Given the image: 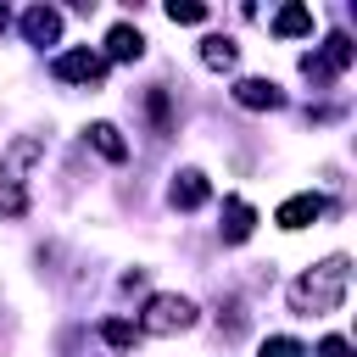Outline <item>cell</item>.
Masks as SVG:
<instances>
[{
    "label": "cell",
    "instance_id": "obj_1",
    "mask_svg": "<svg viewBox=\"0 0 357 357\" xmlns=\"http://www.w3.org/2000/svg\"><path fill=\"white\" fill-rule=\"evenodd\" d=\"M346 279H351V257H329V262H318L312 273H301L296 284H290V307L301 312V318H324V312H335L340 301H346Z\"/></svg>",
    "mask_w": 357,
    "mask_h": 357
},
{
    "label": "cell",
    "instance_id": "obj_2",
    "mask_svg": "<svg viewBox=\"0 0 357 357\" xmlns=\"http://www.w3.org/2000/svg\"><path fill=\"white\" fill-rule=\"evenodd\" d=\"M39 156H45L39 134H22V139L6 145V156H0V218H22L28 212V178H22V167L39 162Z\"/></svg>",
    "mask_w": 357,
    "mask_h": 357
},
{
    "label": "cell",
    "instance_id": "obj_3",
    "mask_svg": "<svg viewBox=\"0 0 357 357\" xmlns=\"http://www.w3.org/2000/svg\"><path fill=\"white\" fill-rule=\"evenodd\" d=\"M190 324H195V301H190V296H151L134 329H139V335H178V329H190Z\"/></svg>",
    "mask_w": 357,
    "mask_h": 357
},
{
    "label": "cell",
    "instance_id": "obj_4",
    "mask_svg": "<svg viewBox=\"0 0 357 357\" xmlns=\"http://www.w3.org/2000/svg\"><path fill=\"white\" fill-rule=\"evenodd\" d=\"M346 67H351V39H346V33H335L318 56H301V73H307L312 84H329V78L346 73Z\"/></svg>",
    "mask_w": 357,
    "mask_h": 357
},
{
    "label": "cell",
    "instance_id": "obj_5",
    "mask_svg": "<svg viewBox=\"0 0 357 357\" xmlns=\"http://www.w3.org/2000/svg\"><path fill=\"white\" fill-rule=\"evenodd\" d=\"M56 78H67V84H100L106 78V56H95V50H61L56 56Z\"/></svg>",
    "mask_w": 357,
    "mask_h": 357
},
{
    "label": "cell",
    "instance_id": "obj_6",
    "mask_svg": "<svg viewBox=\"0 0 357 357\" xmlns=\"http://www.w3.org/2000/svg\"><path fill=\"white\" fill-rule=\"evenodd\" d=\"M206 195H212V184H206V173H201V167H184V173L167 184V201H173L178 212H195V206H206Z\"/></svg>",
    "mask_w": 357,
    "mask_h": 357
},
{
    "label": "cell",
    "instance_id": "obj_7",
    "mask_svg": "<svg viewBox=\"0 0 357 357\" xmlns=\"http://www.w3.org/2000/svg\"><path fill=\"white\" fill-rule=\"evenodd\" d=\"M22 33H28V45H56L61 39V11L56 6H28L22 11Z\"/></svg>",
    "mask_w": 357,
    "mask_h": 357
},
{
    "label": "cell",
    "instance_id": "obj_8",
    "mask_svg": "<svg viewBox=\"0 0 357 357\" xmlns=\"http://www.w3.org/2000/svg\"><path fill=\"white\" fill-rule=\"evenodd\" d=\"M234 100H240L245 112H273V106H284V95H279L273 78H240V84H234Z\"/></svg>",
    "mask_w": 357,
    "mask_h": 357
},
{
    "label": "cell",
    "instance_id": "obj_9",
    "mask_svg": "<svg viewBox=\"0 0 357 357\" xmlns=\"http://www.w3.org/2000/svg\"><path fill=\"white\" fill-rule=\"evenodd\" d=\"M218 229H223V240H229V245H240V240H251L257 212H251L240 195H229V201H223V223H218Z\"/></svg>",
    "mask_w": 357,
    "mask_h": 357
},
{
    "label": "cell",
    "instance_id": "obj_10",
    "mask_svg": "<svg viewBox=\"0 0 357 357\" xmlns=\"http://www.w3.org/2000/svg\"><path fill=\"white\" fill-rule=\"evenodd\" d=\"M318 218H324V195H290L279 206V229H307Z\"/></svg>",
    "mask_w": 357,
    "mask_h": 357
},
{
    "label": "cell",
    "instance_id": "obj_11",
    "mask_svg": "<svg viewBox=\"0 0 357 357\" xmlns=\"http://www.w3.org/2000/svg\"><path fill=\"white\" fill-rule=\"evenodd\" d=\"M106 56H112V61H139V56H145V39H139V28L117 22V28L106 33Z\"/></svg>",
    "mask_w": 357,
    "mask_h": 357
},
{
    "label": "cell",
    "instance_id": "obj_12",
    "mask_svg": "<svg viewBox=\"0 0 357 357\" xmlns=\"http://www.w3.org/2000/svg\"><path fill=\"white\" fill-rule=\"evenodd\" d=\"M201 61H206L212 73H229V67L240 61V50H234L229 33H212V39H201Z\"/></svg>",
    "mask_w": 357,
    "mask_h": 357
},
{
    "label": "cell",
    "instance_id": "obj_13",
    "mask_svg": "<svg viewBox=\"0 0 357 357\" xmlns=\"http://www.w3.org/2000/svg\"><path fill=\"white\" fill-rule=\"evenodd\" d=\"M273 33H279V39H301V33H312V11H307V6H284V11L273 17Z\"/></svg>",
    "mask_w": 357,
    "mask_h": 357
},
{
    "label": "cell",
    "instance_id": "obj_14",
    "mask_svg": "<svg viewBox=\"0 0 357 357\" xmlns=\"http://www.w3.org/2000/svg\"><path fill=\"white\" fill-rule=\"evenodd\" d=\"M89 145H95L106 162H123V156H128V145H123V134H117L112 123H89Z\"/></svg>",
    "mask_w": 357,
    "mask_h": 357
},
{
    "label": "cell",
    "instance_id": "obj_15",
    "mask_svg": "<svg viewBox=\"0 0 357 357\" xmlns=\"http://www.w3.org/2000/svg\"><path fill=\"white\" fill-rule=\"evenodd\" d=\"M145 112H151L156 134H167V128H173V112H167V89H145Z\"/></svg>",
    "mask_w": 357,
    "mask_h": 357
},
{
    "label": "cell",
    "instance_id": "obj_16",
    "mask_svg": "<svg viewBox=\"0 0 357 357\" xmlns=\"http://www.w3.org/2000/svg\"><path fill=\"white\" fill-rule=\"evenodd\" d=\"M100 335H106V346H117V351H123V346H134V335H139V329H134L128 318H106V324H100Z\"/></svg>",
    "mask_w": 357,
    "mask_h": 357
},
{
    "label": "cell",
    "instance_id": "obj_17",
    "mask_svg": "<svg viewBox=\"0 0 357 357\" xmlns=\"http://www.w3.org/2000/svg\"><path fill=\"white\" fill-rule=\"evenodd\" d=\"M262 357H307V346L290 340V335H268V340H262Z\"/></svg>",
    "mask_w": 357,
    "mask_h": 357
},
{
    "label": "cell",
    "instance_id": "obj_18",
    "mask_svg": "<svg viewBox=\"0 0 357 357\" xmlns=\"http://www.w3.org/2000/svg\"><path fill=\"white\" fill-rule=\"evenodd\" d=\"M167 17H173V22H206V6H195V0H173Z\"/></svg>",
    "mask_w": 357,
    "mask_h": 357
},
{
    "label": "cell",
    "instance_id": "obj_19",
    "mask_svg": "<svg viewBox=\"0 0 357 357\" xmlns=\"http://www.w3.org/2000/svg\"><path fill=\"white\" fill-rule=\"evenodd\" d=\"M318 357H351V346H346V340H340V335H329V340H324V346H318Z\"/></svg>",
    "mask_w": 357,
    "mask_h": 357
},
{
    "label": "cell",
    "instance_id": "obj_20",
    "mask_svg": "<svg viewBox=\"0 0 357 357\" xmlns=\"http://www.w3.org/2000/svg\"><path fill=\"white\" fill-rule=\"evenodd\" d=\"M6 22H11V11H6V6H0V33H6Z\"/></svg>",
    "mask_w": 357,
    "mask_h": 357
}]
</instances>
